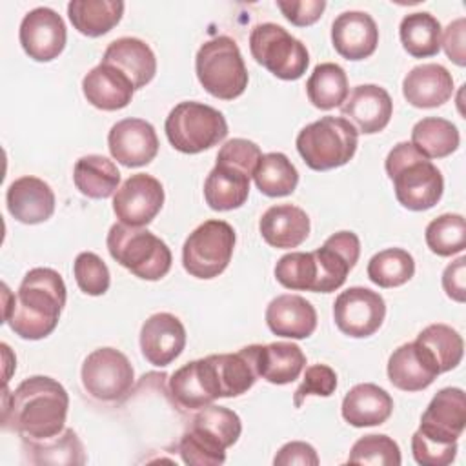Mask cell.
<instances>
[{
	"label": "cell",
	"instance_id": "6da1fadb",
	"mask_svg": "<svg viewBox=\"0 0 466 466\" xmlns=\"http://www.w3.org/2000/svg\"><path fill=\"white\" fill-rule=\"evenodd\" d=\"M69 408L66 388L46 375L24 379L13 393L4 386V428L27 441H47L64 431Z\"/></svg>",
	"mask_w": 466,
	"mask_h": 466
},
{
	"label": "cell",
	"instance_id": "7a4b0ae2",
	"mask_svg": "<svg viewBox=\"0 0 466 466\" xmlns=\"http://www.w3.org/2000/svg\"><path fill=\"white\" fill-rule=\"evenodd\" d=\"M66 284L51 268L29 269L16 295L4 284V322L25 340H40L51 335L66 306Z\"/></svg>",
	"mask_w": 466,
	"mask_h": 466
},
{
	"label": "cell",
	"instance_id": "3957f363",
	"mask_svg": "<svg viewBox=\"0 0 466 466\" xmlns=\"http://www.w3.org/2000/svg\"><path fill=\"white\" fill-rule=\"evenodd\" d=\"M384 167L402 208L426 211L441 200L444 191L442 173L430 158L420 155L411 142L393 146L386 157Z\"/></svg>",
	"mask_w": 466,
	"mask_h": 466
},
{
	"label": "cell",
	"instance_id": "277c9868",
	"mask_svg": "<svg viewBox=\"0 0 466 466\" xmlns=\"http://www.w3.org/2000/svg\"><path fill=\"white\" fill-rule=\"evenodd\" d=\"M109 255L142 280H160L171 269V249L155 233L127 224H113L106 238Z\"/></svg>",
	"mask_w": 466,
	"mask_h": 466
},
{
	"label": "cell",
	"instance_id": "5b68a950",
	"mask_svg": "<svg viewBox=\"0 0 466 466\" xmlns=\"http://www.w3.org/2000/svg\"><path fill=\"white\" fill-rule=\"evenodd\" d=\"M295 146L309 169L328 171L353 158L359 133L342 116H322L299 131Z\"/></svg>",
	"mask_w": 466,
	"mask_h": 466
},
{
	"label": "cell",
	"instance_id": "8992f818",
	"mask_svg": "<svg viewBox=\"0 0 466 466\" xmlns=\"http://www.w3.org/2000/svg\"><path fill=\"white\" fill-rule=\"evenodd\" d=\"M195 71L200 86L220 100H233L248 87V69L237 42L229 36L206 40L195 56Z\"/></svg>",
	"mask_w": 466,
	"mask_h": 466
},
{
	"label": "cell",
	"instance_id": "52a82bcc",
	"mask_svg": "<svg viewBox=\"0 0 466 466\" xmlns=\"http://www.w3.org/2000/svg\"><path fill=\"white\" fill-rule=\"evenodd\" d=\"M169 144L186 155L202 153L228 135V122L224 115L202 102H180L177 104L164 124Z\"/></svg>",
	"mask_w": 466,
	"mask_h": 466
},
{
	"label": "cell",
	"instance_id": "ba28073f",
	"mask_svg": "<svg viewBox=\"0 0 466 466\" xmlns=\"http://www.w3.org/2000/svg\"><path fill=\"white\" fill-rule=\"evenodd\" d=\"M249 51L257 64L280 80H299L309 66L306 46L273 22H264L251 29Z\"/></svg>",
	"mask_w": 466,
	"mask_h": 466
},
{
	"label": "cell",
	"instance_id": "9c48e42d",
	"mask_svg": "<svg viewBox=\"0 0 466 466\" xmlns=\"http://www.w3.org/2000/svg\"><path fill=\"white\" fill-rule=\"evenodd\" d=\"M235 229L226 220H206L195 228L182 246V266L197 279H215L229 264L235 248Z\"/></svg>",
	"mask_w": 466,
	"mask_h": 466
},
{
	"label": "cell",
	"instance_id": "30bf717a",
	"mask_svg": "<svg viewBox=\"0 0 466 466\" xmlns=\"http://www.w3.org/2000/svg\"><path fill=\"white\" fill-rule=\"evenodd\" d=\"M80 377L86 391L93 399L116 402L131 391L135 370L122 351L115 348H98L86 357Z\"/></svg>",
	"mask_w": 466,
	"mask_h": 466
},
{
	"label": "cell",
	"instance_id": "8fae6325",
	"mask_svg": "<svg viewBox=\"0 0 466 466\" xmlns=\"http://www.w3.org/2000/svg\"><path fill=\"white\" fill-rule=\"evenodd\" d=\"M386 317V302L380 293L353 286L339 293L333 302V320L337 328L353 339L371 337L382 326Z\"/></svg>",
	"mask_w": 466,
	"mask_h": 466
},
{
	"label": "cell",
	"instance_id": "7c38bea8",
	"mask_svg": "<svg viewBox=\"0 0 466 466\" xmlns=\"http://www.w3.org/2000/svg\"><path fill=\"white\" fill-rule=\"evenodd\" d=\"M164 187L151 175H131L113 195V211L122 224L144 228L160 213Z\"/></svg>",
	"mask_w": 466,
	"mask_h": 466
},
{
	"label": "cell",
	"instance_id": "4fadbf2b",
	"mask_svg": "<svg viewBox=\"0 0 466 466\" xmlns=\"http://www.w3.org/2000/svg\"><path fill=\"white\" fill-rule=\"evenodd\" d=\"M20 46L36 62L55 60L66 47L67 31L62 16L51 7H35L20 22Z\"/></svg>",
	"mask_w": 466,
	"mask_h": 466
},
{
	"label": "cell",
	"instance_id": "5bb4252c",
	"mask_svg": "<svg viewBox=\"0 0 466 466\" xmlns=\"http://www.w3.org/2000/svg\"><path fill=\"white\" fill-rule=\"evenodd\" d=\"M169 393L184 410H200L220 399V384L211 355L178 368L169 379Z\"/></svg>",
	"mask_w": 466,
	"mask_h": 466
},
{
	"label": "cell",
	"instance_id": "9a60e30c",
	"mask_svg": "<svg viewBox=\"0 0 466 466\" xmlns=\"http://www.w3.org/2000/svg\"><path fill=\"white\" fill-rule=\"evenodd\" d=\"M111 157L126 167L149 164L158 153V137L155 127L144 118L118 120L107 135Z\"/></svg>",
	"mask_w": 466,
	"mask_h": 466
},
{
	"label": "cell",
	"instance_id": "2e32d148",
	"mask_svg": "<svg viewBox=\"0 0 466 466\" xmlns=\"http://www.w3.org/2000/svg\"><path fill=\"white\" fill-rule=\"evenodd\" d=\"M466 426V397L461 388H442L420 417L419 433L437 442H457Z\"/></svg>",
	"mask_w": 466,
	"mask_h": 466
},
{
	"label": "cell",
	"instance_id": "e0dca14e",
	"mask_svg": "<svg viewBox=\"0 0 466 466\" xmlns=\"http://www.w3.org/2000/svg\"><path fill=\"white\" fill-rule=\"evenodd\" d=\"M342 118H346L357 133L373 135L382 131L393 115V102L390 93L377 84L355 86L340 106Z\"/></svg>",
	"mask_w": 466,
	"mask_h": 466
},
{
	"label": "cell",
	"instance_id": "ac0fdd59",
	"mask_svg": "<svg viewBox=\"0 0 466 466\" xmlns=\"http://www.w3.org/2000/svg\"><path fill=\"white\" fill-rule=\"evenodd\" d=\"M319 264V293L339 289L360 257V240L353 231H339L313 251Z\"/></svg>",
	"mask_w": 466,
	"mask_h": 466
},
{
	"label": "cell",
	"instance_id": "d6986e66",
	"mask_svg": "<svg viewBox=\"0 0 466 466\" xmlns=\"http://www.w3.org/2000/svg\"><path fill=\"white\" fill-rule=\"evenodd\" d=\"M186 348V328L178 317L171 313L151 315L140 329V350L144 359L164 368L171 364Z\"/></svg>",
	"mask_w": 466,
	"mask_h": 466
},
{
	"label": "cell",
	"instance_id": "ffe728a7",
	"mask_svg": "<svg viewBox=\"0 0 466 466\" xmlns=\"http://www.w3.org/2000/svg\"><path fill=\"white\" fill-rule=\"evenodd\" d=\"M331 44L342 58L364 60L377 49V24L364 11H344L331 24Z\"/></svg>",
	"mask_w": 466,
	"mask_h": 466
},
{
	"label": "cell",
	"instance_id": "44dd1931",
	"mask_svg": "<svg viewBox=\"0 0 466 466\" xmlns=\"http://www.w3.org/2000/svg\"><path fill=\"white\" fill-rule=\"evenodd\" d=\"M439 375L430 351L417 340L399 346L388 359V379L402 391L426 390Z\"/></svg>",
	"mask_w": 466,
	"mask_h": 466
},
{
	"label": "cell",
	"instance_id": "7402d4cb",
	"mask_svg": "<svg viewBox=\"0 0 466 466\" xmlns=\"http://www.w3.org/2000/svg\"><path fill=\"white\" fill-rule=\"evenodd\" d=\"M5 204L15 220L29 226L40 224L55 211V193L42 178L25 175L9 184Z\"/></svg>",
	"mask_w": 466,
	"mask_h": 466
},
{
	"label": "cell",
	"instance_id": "603a6c76",
	"mask_svg": "<svg viewBox=\"0 0 466 466\" xmlns=\"http://www.w3.org/2000/svg\"><path fill=\"white\" fill-rule=\"evenodd\" d=\"M266 324L277 337L308 339L317 328V311L304 297L284 293L268 304Z\"/></svg>",
	"mask_w": 466,
	"mask_h": 466
},
{
	"label": "cell",
	"instance_id": "cb8c5ba5",
	"mask_svg": "<svg viewBox=\"0 0 466 466\" xmlns=\"http://www.w3.org/2000/svg\"><path fill=\"white\" fill-rule=\"evenodd\" d=\"M402 95L413 107H439L453 95V76L441 64L415 66L402 80Z\"/></svg>",
	"mask_w": 466,
	"mask_h": 466
},
{
	"label": "cell",
	"instance_id": "d4e9b609",
	"mask_svg": "<svg viewBox=\"0 0 466 466\" xmlns=\"http://www.w3.org/2000/svg\"><path fill=\"white\" fill-rule=\"evenodd\" d=\"M258 231L266 244L271 248L291 249L308 238L309 217L299 206L277 204L262 213L258 220Z\"/></svg>",
	"mask_w": 466,
	"mask_h": 466
},
{
	"label": "cell",
	"instance_id": "484cf974",
	"mask_svg": "<svg viewBox=\"0 0 466 466\" xmlns=\"http://www.w3.org/2000/svg\"><path fill=\"white\" fill-rule=\"evenodd\" d=\"M102 64H109L122 71L135 89L149 84L157 73V58L153 49L140 38L122 36L113 40L102 56Z\"/></svg>",
	"mask_w": 466,
	"mask_h": 466
},
{
	"label": "cell",
	"instance_id": "4316f807",
	"mask_svg": "<svg viewBox=\"0 0 466 466\" xmlns=\"http://www.w3.org/2000/svg\"><path fill=\"white\" fill-rule=\"evenodd\" d=\"M86 100L102 111L124 109L135 93L131 80L109 64H98L82 80Z\"/></svg>",
	"mask_w": 466,
	"mask_h": 466
},
{
	"label": "cell",
	"instance_id": "83f0119b",
	"mask_svg": "<svg viewBox=\"0 0 466 466\" xmlns=\"http://www.w3.org/2000/svg\"><path fill=\"white\" fill-rule=\"evenodd\" d=\"M342 417L355 428L384 424L393 411L391 395L377 384L362 382L353 386L342 399Z\"/></svg>",
	"mask_w": 466,
	"mask_h": 466
},
{
	"label": "cell",
	"instance_id": "f1b7e54d",
	"mask_svg": "<svg viewBox=\"0 0 466 466\" xmlns=\"http://www.w3.org/2000/svg\"><path fill=\"white\" fill-rule=\"evenodd\" d=\"M306 366L304 351L293 342L257 344L258 377L271 384H289L302 373Z\"/></svg>",
	"mask_w": 466,
	"mask_h": 466
},
{
	"label": "cell",
	"instance_id": "f546056e",
	"mask_svg": "<svg viewBox=\"0 0 466 466\" xmlns=\"http://www.w3.org/2000/svg\"><path fill=\"white\" fill-rule=\"evenodd\" d=\"M249 175L244 171L215 164L204 182L206 204L215 211H231L240 208L249 195Z\"/></svg>",
	"mask_w": 466,
	"mask_h": 466
},
{
	"label": "cell",
	"instance_id": "4dcf8cb0",
	"mask_svg": "<svg viewBox=\"0 0 466 466\" xmlns=\"http://www.w3.org/2000/svg\"><path fill=\"white\" fill-rule=\"evenodd\" d=\"M222 397H238L246 393L258 379L257 344L244 346L237 353L211 355Z\"/></svg>",
	"mask_w": 466,
	"mask_h": 466
},
{
	"label": "cell",
	"instance_id": "1f68e13d",
	"mask_svg": "<svg viewBox=\"0 0 466 466\" xmlns=\"http://www.w3.org/2000/svg\"><path fill=\"white\" fill-rule=\"evenodd\" d=\"M124 15V2L120 0H71L67 4V16L73 27L91 38L109 33Z\"/></svg>",
	"mask_w": 466,
	"mask_h": 466
},
{
	"label": "cell",
	"instance_id": "d6a6232c",
	"mask_svg": "<svg viewBox=\"0 0 466 466\" xmlns=\"http://www.w3.org/2000/svg\"><path fill=\"white\" fill-rule=\"evenodd\" d=\"M73 182L84 197L107 198L118 189L120 171L107 157L86 155L75 164Z\"/></svg>",
	"mask_w": 466,
	"mask_h": 466
},
{
	"label": "cell",
	"instance_id": "836d02e7",
	"mask_svg": "<svg viewBox=\"0 0 466 466\" xmlns=\"http://www.w3.org/2000/svg\"><path fill=\"white\" fill-rule=\"evenodd\" d=\"M441 22L426 11L410 13L400 20L399 36L408 55L415 58H428L441 49Z\"/></svg>",
	"mask_w": 466,
	"mask_h": 466
},
{
	"label": "cell",
	"instance_id": "e575fe53",
	"mask_svg": "<svg viewBox=\"0 0 466 466\" xmlns=\"http://www.w3.org/2000/svg\"><path fill=\"white\" fill-rule=\"evenodd\" d=\"M306 93L309 102L322 111L342 106L350 95L346 71L333 62H324L315 66L308 82Z\"/></svg>",
	"mask_w": 466,
	"mask_h": 466
},
{
	"label": "cell",
	"instance_id": "d590c367",
	"mask_svg": "<svg viewBox=\"0 0 466 466\" xmlns=\"http://www.w3.org/2000/svg\"><path fill=\"white\" fill-rule=\"evenodd\" d=\"M459 142L457 126L441 116H426L411 129V146L426 158H444L459 147Z\"/></svg>",
	"mask_w": 466,
	"mask_h": 466
},
{
	"label": "cell",
	"instance_id": "8d00e7d4",
	"mask_svg": "<svg viewBox=\"0 0 466 466\" xmlns=\"http://www.w3.org/2000/svg\"><path fill=\"white\" fill-rule=\"evenodd\" d=\"M253 180L257 189L266 197L291 195L299 184V171L284 153H266L260 157Z\"/></svg>",
	"mask_w": 466,
	"mask_h": 466
},
{
	"label": "cell",
	"instance_id": "74e56055",
	"mask_svg": "<svg viewBox=\"0 0 466 466\" xmlns=\"http://www.w3.org/2000/svg\"><path fill=\"white\" fill-rule=\"evenodd\" d=\"M24 441V451L33 464H84V446L73 430H64L47 441Z\"/></svg>",
	"mask_w": 466,
	"mask_h": 466
},
{
	"label": "cell",
	"instance_id": "f35d334b",
	"mask_svg": "<svg viewBox=\"0 0 466 466\" xmlns=\"http://www.w3.org/2000/svg\"><path fill=\"white\" fill-rule=\"evenodd\" d=\"M433 357L439 373L457 368L462 360L464 342L457 329L446 324H430L415 339Z\"/></svg>",
	"mask_w": 466,
	"mask_h": 466
},
{
	"label": "cell",
	"instance_id": "ab89813d",
	"mask_svg": "<svg viewBox=\"0 0 466 466\" xmlns=\"http://www.w3.org/2000/svg\"><path fill=\"white\" fill-rule=\"evenodd\" d=\"M366 271L368 279L379 288H397L413 277L415 260L402 248H388L370 258Z\"/></svg>",
	"mask_w": 466,
	"mask_h": 466
},
{
	"label": "cell",
	"instance_id": "60d3db41",
	"mask_svg": "<svg viewBox=\"0 0 466 466\" xmlns=\"http://www.w3.org/2000/svg\"><path fill=\"white\" fill-rule=\"evenodd\" d=\"M275 279L288 289L319 293V264L313 251H291L275 264Z\"/></svg>",
	"mask_w": 466,
	"mask_h": 466
},
{
	"label": "cell",
	"instance_id": "b9f144b4",
	"mask_svg": "<svg viewBox=\"0 0 466 466\" xmlns=\"http://www.w3.org/2000/svg\"><path fill=\"white\" fill-rule=\"evenodd\" d=\"M424 238L439 257L461 253L466 248V220L459 213H444L426 226Z\"/></svg>",
	"mask_w": 466,
	"mask_h": 466
},
{
	"label": "cell",
	"instance_id": "7bdbcfd3",
	"mask_svg": "<svg viewBox=\"0 0 466 466\" xmlns=\"http://www.w3.org/2000/svg\"><path fill=\"white\" fill-rule=\"evenodd\" d=\"M191 426L217 439L226 450L233 446L242 433L240 417L233 410L226 406H215V404L200 408L191 419Z\"/></svg>",
	"mask_w": 466,
	"mask_h": 466
},
{
	"label": "cell",
	"instance_id": "ee69618b",
	"mask_svg": "<svg viewBox=\"0 0 466 466\" xmlns=\"http://www.w3.org/2000/svg\"><path fill=\"white\" fill-rule=\"evenodd\" d=\"M178 453L186 464L218 466L226 461V448L206 431L189 424L178 442Z\"/></svg>",
	"mask_w": 466,
	"mask_h": 466
},
{
	"label": "cell",
	"instance_id": "f6af8a7d",
	"mask_svg": "<svg viewBox=\"0 0 466 466\" xmlns=\"http://www.w3.org/2000/svg\"><path fill=\"white\" fill-rule=\"evenodd\" d=\"M400 448L388 435L370 433L360 437L350 450L348 462L351 464H379V466H399Z\"/></svg>",
	"mask_w": 466,
	"mask_h": 466
},
{
	"label": "cell",
	"instance_id": "bcb514c9",
	"mask_svg": "<svg viewBox=\"0 0 466 466\" xmlns=\"http://www.w3.org/2000/svg\"><path fill=\"white\" fill-rule=\"evenodd\" d=\"M75 280L86 295L98 297L109 289L111 275L106 262L93 251H82L73 262Z\"/></svg>",
	"mask_w": 466,
	"mask_h": 466
},
{
	"label": "cell",
	"instance_id": "7dc6e473",
	"mask_svg": "<svg viewBox=\"0 0 466 466\" xmlns=\"http://www.w3.org/2000/svg\"><path fill=\"white\" fill-rule=\"evenodd\" d=\"M337 390V373L328 364H311L304 371L300 386L293 393V406L300 408L309 395L329 397Z\"/></svg>",
	"mask_w": 466,
	"mask_h": 466
},
{
	"label": "cell",
	"instance_id": "c3c4849f",
	"mask_svg": "<svg viewBox=\"0 0 466 466\" xmlns=\"http://www.w3.org/2000/svg\"><path fill=\"white\" fill-rule=\"evenodd\" d=\"M260 147L248 138H231L217 153V164H226L253 177L260 160Z\"/></svg>",
	"mask_w": 466,
	"mask_h": 466
},
{
	"label": "cell",
	"instance_id": "681fc988",
	"mask_svg": "<svg viewBox=\"0 0 466 466\" xmlns=\"http://www.w3.org/2000/svg\"><path fill=\"white\" fill-rule=\"evenodd\" d=\"M411 453L422 466H448L455 461L457 442H437L415 431L411 435Z\"/></svg>",
	"mask_w": 466,
	"mask_h": 466
},
{
	"label": "cell",
	"instance_id": "f907efd6",
	"mask_svg": "<svg viewBox=\"0 0 466 466\" xmlns=\"http://www.w3.org/2000/svg\"><path fill=\"white\" fill-rule=\"evenodd\" d=\"M277 7L280 13L297 27H306L315 24L324 9L326 2L324 0H277Z\"/></svg>",
	"mask_w": 466,
	"mask_h": 466
},
{
	"label": "cell",
	"instance_id": "816d5d0a",
	"mask_svg": "<svg viewBox=\"0 0 466 466\" xmlns=\"http://www.w3.org/2000/svg\"><path fill=\"white\" fill-rule=\"evenodd\" d=\"M466 20L457 18L448 24L444 29V36H441V46L444 47L446 56L457 66H466Z\"/></svg>",
	"mask_w": 466,
	"mask_h": 466
},
{
	"label": "cell",
	"instance_id": "f5cc1de1",
	"mask_svg": "<svg viewBox=\"0 0 466 466\" xmlns=\"http://www.w3.org/2000/svg\"><path fill=\"white\" fill-rule=\"evenodd\" d=\"M275 466H293V464H300V466H317L319 464V455L315 451V448L308 442L302 441H291L286 442L275 455L273 459Z\"/></svg>",
	"mask_w": 466,
	"mask_h": 466
},
{
	"label": "cell",
	"instance_id": "db71d44e",
	"mask_svg": "<svg viewBox=\"0 0 466 466\" xmlns=\"http://www.w3.org/2000/svg\"><path fill=\"white\" fill-rule=\"evenodd\" d=\"M442 288L455 302L466 300V257H459L442 271Z\"/></svg>",
	"mask_w": 466,
	"mask_h": 466
}]
</instances>
